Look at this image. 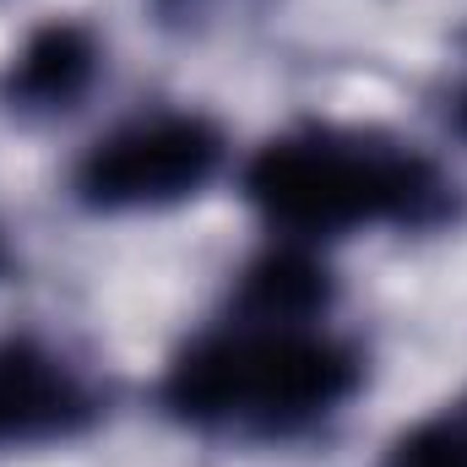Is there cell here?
<instances>
[{
    "label": "cell",
    "mask_w": 467,
    "mask_h": 467,
    "mask_svg": "<svg viewBox=\"0 0 467 467\" xmlns=\"http://www.w3.org/2000/svg\"><path fill=\"white\" fill-rule=\"evenodd\" d=\"M223 169V130L202 115H147L99 136L77 163V202L99 213H152L196 196Z\"/></svg>",
    "instance_id": "obj_3"
},
{
    "label": "cell",
    "mask_w": 467,
    "mask_h": 467,
    "mask_svg": "<svg viewBox=\"0 0 467 467\" xmlns=\"http://www.w3.org/2000/svg\"><path fill=\"white\" fill-rule=\"evenodd\" d=\"M358 391V358L310 327H266L213 337L169 375V402L196 424L250 419L266 430H299L337 413Z\"/></svg>",
    "instance_id": "obj_1"
},
{
    "label": "cell",
    "mask_w": 467,
    "mask_h": 467,
    "mask_svg": "<svg viewBox=\"0 0 467 467\" xmlns=\"http://www.w3.org/2000/svg\"><path fill=\"white\" fill-rule=\"evenodd\" d=\"M327 299H332V283L305 250H272L239 283V305L261 327H310L327 310Z\"/></svg>",
    "instance_id": "obj_6"
},
{
    "label": "cell",
    "mask_w": 467,
    "mask_h": 467,
    "mask_svg": "<svg viewBox=\"0 0 467 467\" xmlns=\"http://www.w3.org/2000/svg\"><path fill=\"white\" fill-rule=\"evenodd\" d=\"M386 467H467V430L457 424H419Z\"/></svg>",
    "instance_id": "obj_7"
},
{
    "label": "cell",
    "mask_w": 467,
    "mask_h": 467,
    "mask_svg": "<svg viewBox=\"0 0 467 467\" xmlns=\"http://www.w3.org/2000/svg\"><path fill=\"white\" fill-rule=\"evenodd\" d=\"M99 77V44L77 22H44L11 60V93L22 109H71Z\"/></svg>",
    "instance_id": "obj_5"
},
{
    "label": "cell",
    "mask_w": 467,
    "mask_h": 467,
    "mask_svg": "<svg viewBox=\"0 0 467 467\" xmlns=\"http://www.w3.org/2000/svg\"><path fill=\"white\" fill-rule=\"evenodd\" d=\"M244 196L283 229L343 234L364 223H419L441 207V174L413 152L337 141H272L244 169Z\"/></svg>",
    "instance_id": "obj_2"
},
{
    "label": "cell",
    "mask_w": 467,
    "mask_h": 467,
    "mask_svg": "<svg viewBox=\"0 0 467 467\" xmlns=\"http://www.w3.org/2000/svg\"><path fill=\"white\" fill-rule=\"evenodd\" d=\"M88 413L93 397L60 353H49L33 337L0 343V441L11 446L60 441L77 424H88Z\"/></svg>",
    "instance_id": "obj_4"
}]
</instances>
